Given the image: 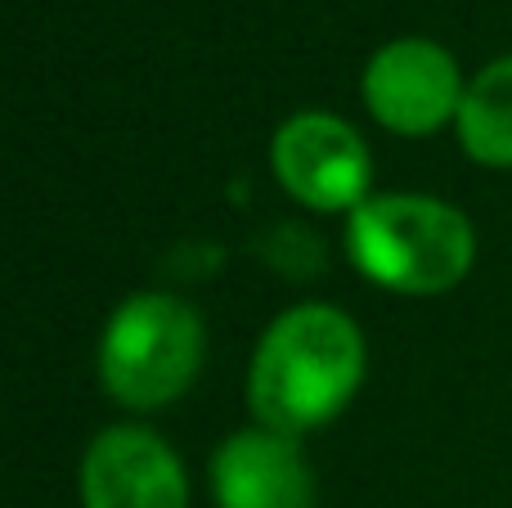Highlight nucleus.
Instances as JSON below:
<instances>
[{
  "mask_svg": "<svg viewBox=\"0 0 512 508\" xmlns=\"http://www.w3.org/2000/svg\"><path fill=\"white\" fill-rule=\"evenodd\" d=\"M454 135L477 167L512 171V54H499L468 77Z\"/></svg>",
  "mask_w": 512,
  "mask_h": 508,
  "instance_id": "obj_8",
  "label": "nucleus"
},
{
  "mask_svg": "<svg viewBox=\"0 0 512 508\" xmlns=\"http://www.w3.org/2000/svg\"><path fill=\"white\" fill-rule=\"evenodd\" d=\"M270 176L306 212L351 216L373 198V153L346 117L301 108L270 135Z\"/></svg>",
  "mask_w": 512,
  "mask_h": 508,
  "instance_id": "obj_4",
  "label": "nucleus"
},
{
  "mask_svg": "<svg viewBox=\"0 0 512 508\" xmlns=\"http://www.w3.org/2000/svg\"><path fill=\"white\" fill-rule=\"evenodd\" d=\"M77 491L81 508H189V473L162 432L113 423L90 437Z\"/></svg>",
  "mask_w": 512,
  "mask_h": 508,
  "instance_id": "obj_6",
  "label": "nucleus"
},
{
  "mask_svg": "<svg viewBox=\"0 0 512 508\" xmlns=\"http://www.w3.org/2000/svg\"><path fill=\"white\" fill-rule=\"evenodd\" d=\"M203 315L176 293H131L99 333L95 369L122 410L153 414L176 405L203 374Z\"/></svg>",
  "mask_w": 512,
  "mask_h": 508,
  "instance_id": "obj_3",
  "label": "nucleus"
},
{
  "mask_svg": "<svg viewBox=\"0 0 512 508\" xmlns=\"http://www.w3.org/2000/svg\"><path fill=\"white\" fill-rule=\"evenodd\" d=\"M369 374V342L355 315L333 302L279 311L256 338L248 365V405L261 428L301 437L351 410Z\"/></svg>",
  "mask_w": 512,
  "mask_h": 508,
  "instance_id": "obj_1",
  "label": "nucleus"
},
{
  "mask_svg": "<svg viewBox=\"0 0 512 508\" xmlns=\"http://www.w3.org/2000/svg\"><path fill=\"white\" fill-rule=\"evenodd\" d=\"M346 257L396 297H445L477 266V225L441 194H373L346 216Z\"/></svg>",
  "mask_w": 512,
  "mask_h": 508,
  "instance_id": "obj_2",
  "label": "nucleus"
},
{
  "mask_svg": "<svg viewBox=\"0 0 512 508\" xmlns=\"http://www.w3.org/2000/svg\"><path fill=\"white\" fill-rule=\"evenodd\" d=\"M459 59L432 36H396L378 45L360 72V99L382 131L400 140H427L459 122L463 108Z\"/></svg>",
  "mask_w": 512,
  "mask_h": 508,
  "instance_id": "obj_5",
  "label": "nucleus"
},
{
  "mask_svg": "<svg viewBox=\"0 0 512 508\" xmlns=\"http://www.w3.org/2000/svg\"><path fill=\"white\" fill-rule=\"evenodd\" d=\"M315 473L301 437L274 428H239L212 455L216 508H315Z\"/></svg>",
  "mask_w": 512,
  "mask_h": 508,
  "instance_id": "obj_7",
  "label": "nucleus"
}]
</instances>
